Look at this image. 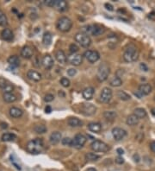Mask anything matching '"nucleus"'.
<instances>
[{
  "instance_id": "4be33fe9",
  "label": "nucleus",
  "mask_w": 155,
  "mask_h": 171,
  "mask_svg": "<svg viewBox=\"0 0 155 171\" xmlns=\"http://www.w3.org/2000/svg\"><path fill=\"white\" fill-rule=\"evenodd\" d=\"M67 3L65 0H55V4L54 7L56 10H58L60 12L66 11L67 10Z\"/></svg>"
},
{
  "instance_id": "1a4fd4ad",
  "label": "nucleus",
  "mask_w": 155,
  "mask_h": 171,
  "mask_svg": "<svg viewBox=\"0 0 155 171\" xmlns=\"http://www.w3.org/2000/svg\"><path fill=\"white\" fill-rule=\"evenodd\" d=\"M73 140V146L72 147H74V148H76L78 149H79L83 148L84 145L85 144V143L87 141V138L83 134L78 133L74 137V138Z\"/></svg>"
},
{
  "instance_id": "f3484780",
  "label": "nucleus",
  "mask_w": 155,
  "mask_h": 171,
  "mask_svg": "<svg viewBox=\"0 0 155 171\" xmlns=\"http://www.w3.org/2000/svg\"><path fill=\"white\" fill-rule=\"evenodd\" d=\"M60 140H62V136H61V133L59 131L53 132L49 137V141L51 144H53V145H56L57 144H59Z\"/></svg>"
},
{
  "instance_id": "2eb2a0df",
  "label": "nucleus",
  "mask_w": 155,
  "mask_h": 171,
  "mask_svg": "<svg viewBox=\"0 0 155 171\" xmlns=\"http://www.w3.org/2000/svg\"><path fill=\"white\" fill-rule=\"evenodd\" d=\"M152 90H153L152 87L149 84H147V83L140 85L139 86V88H138V92L142 96L143 95H148V94H150L151 92H152Z\"/></svg>"
},
{
  "instance_id": "7ed1b4c3",
  "label": "nucleus",
  "mask_w": 155,
  "mask_h": 171,
  "mask_svg": "<svg viewBox=\"0 0 155 171\" xmlns=\"http://www.w3.org/2000/svg\"><path fill=\"white\" fill-rule=\"evenodd\" d=\"M139 58V50L134 46H129L124 51L123 59L126 62H134L136 61Z\"/></svg>"
},
{
  "instance_id": "ddd939ff",
  "label": "nucleus",
  "mask_w": 155,
  "mask_h": 171,
  "mask_svg": "<svg viewBox=\"0 0 155 171\" xmlns=\"http://www.w3.org/2000/svg\"><path fill=\"white\" fill-rule=\"evenodd\" d=\"M0 88L4 93H12V91L14 89L13 86L9 81L4 80L3 78H0Z\"/></svg>"
},
{
  "instance_id": "de8ad7c7",
  "label": "nucleus",
  "mask_w": 155,
  "mask_h": 171,
  "mask_svg": "<svg viewBox=\"0 0 155 171\" xmlns=\"http://www.w3.org/2000/svg\"><path fill=\"white\" fill-rule=\"evenodd\" d=\"M140 68L141 70H143V71H145V72L148 71V68L147 67V65H146L145 63H140Z\"/></svg>"
},
{
  "instance_id": "49530a36",
  "label": "nucleus",
  "mask_w": 155,
  "mask_h": 171,
  "mask_svg": "<svg viewBox=\"0 0 155 171\" xmlns=\"http://www.w3.org/2000/svg\"><path fill=\"white\" fill-rule=\"evenodd\" d=\"M116 163H117V164H122L123 163H124V159L122 157V156H117L116 158Z\"/></svg>"
},
{
  "instance_id": "f03ea898",
  "label": "nucleus",
  "mask_w": 155,
  "mask_h": 171,
  "mask_svg": "<svg viewBox=\"0 0 155 171\" xmlns=\"http://www.w3.org/2000/svg\"><path fill=\"white\" fill-rule=\"evenodd\" d=\"M105 32V29L102 26L98 24H91L84 26L82 28V33H84L88 36H98L103 35Z\"/></svg>"
},
{
  "instance_id": "37998d69",
  "label": "nucleus",
  "mask_w": 155,
  "mask_h": 171,
  "mask_svg": "<svg viewBox=\"0 0 155 171\" xmlns=\"http://www.w3.org/2000/svg\"><path fill=\"white\" fill-rule=\"evenodd\" d=\"M44 3L48 6V7H54V4H55V0H45L44 1Z\"/></svg>"
},
{
  "instance_id": "20e7f679",
  "label": "nucleus",
  "mask_w": 155,
  "mask_h": 171,
  "mask_svg": "<svg viewBox=\"0 0 155 171\" xmlns=\"http://www.w3.org/2000/svg\"><path fill=\"white\" fill-rule=\"evenodd\" d=\"M56 26L61 32H68L73 27V22L67 17H62L58 20Z\"/></svg>"
},
{
  "instance_id": "09e8293b",
  "label": "nucleus",
  "mask_w": 155,
  "mask_h": 171,
  "mask_svg": "<svg viewBox=\"0 0 155 171\" xmlns=\"http://www.w3.org/2000/svg\"><path fill=\"white\" fill-rule=\"evenodd\" d=\"M133 158H134V160L135 163H139L140 160V156H139L138 154H134V155L133 156Z\"/></svg>"
},
{
  "instance_id": "f704fd0d",
  "label": "nucleus",
  "mask_w": 155,
  "mask_h": 171,
  "mask_svg": "<svg viewBox=\"0 0 155 171\" xmlns=\"http://www.w3.org/2000/svg\"><path fill=\"white\" fill-rule=\"evenodd\" d=\"M35 131L38 134H43L47 132V127L44 124H36L34 128Z\"/></svg>"
},
{
  "instance_id": "aec40b11",
  "label": "nucleus",
  "mask_w": 155,
  "mask_h": 171,
  "mask_svg": "<svg viewBox=\"0 0 155 171\" xmlns=\"http://www.w3.org/2000/svg\"><path fill=\"white\" fill-rule=\"evenodd\" d=\"M1 37L3 40L10 42L13 39L14 35H13V32L10 29H4L1 32Z\"/></svg>"
},
{
  "instance_id": "393cba45",
  "label": "nucleus",
  "mask_w": 155,
  "mask_h": 171,
  "mask_svg": "<svg viewBox=\"0 0 155 171\" xmlns=\"http://www.w3.org/2000/svg\"><path fill=\"white\" fill-rule=\"evenodd\" d=\"M88 129L94 133H99L102 131V125L99 123H90L88 124Z\"/></svg>"
},
{
  "instance_id": "79ce46f5",
  "label": "nucleus",
  "mask_w": 155,
  "mask_h": 171,
  "mask_svg": "<svg viewBox=\"0 0 155 171\" xmlns=\"http://www.w3.org/2000/svg\"><path fill=\"white\" fill-rule=\"evenodd\" d=\"M54 99V96L51 94H46L45 95V97H44V101L45 102H52L53 100Z\"/></svg>"
},
{
  "instance_id": "a19ab883",
  "label": "nucleus",
  "mask_w": 155,
  "mask_h": 171,
  "mask_svg": "<svg viewBox=\"0 0 155 171\" xmlns=\"http://www.w3.org/2000/svg\"><path fill=\"white\" fill-rule=\"evenodd\" d=\"M69 49H70V52L72 53V54H75V53H77L78 51V47L77 44H75V43H72L71 45H70V47H69Z\"/></svg>"
},
{
  "instance_id": "6e6552de",
  "label": "nucleus",
  "mask_w": 155,
  "mask_h": 171,
  "mask_svg": "<svg viewBox=\"0 0 155 171\" xmlns=\"http://www.w3.org/2000/svg\"><path fill=\"white\" fill-rule=\"evenodd\" d=\"M81 112L86 116L94 115L97 112V107L91 103H83L81 107Z\"/></svg>"
},
{
  "instance_id": "864d4df0",
  "label": "nucleus",
  "mask_w": 155,
  "mask_h": 171,
  "mask_svg": "<svg viewBox=\"0 0 155 171\" xmlns=\"http://www.w3.org/2000/svg\"><path fill=\"white\" fill-rule=\"evenodd\" d=\"M1 127H2L3 129H6V128L8 127V124H5V123H1Z\"/></svg>"
},
{
  "instance_id": "0eeeda50",
  "label": "nucleus",
  "mask_w": 155,
  "mask_h": 171,
  "mask_svg": "<svg viewBox=\"0 0 155 171\" xmlns=\"http://www.w3.org/2000/svg\"><path fill=\"white\" fill-rule=\"evenodd\" d=\"M91 149L95 152H107L109 149V146L100 140H95L91 144Z\"/></svg>"
},
{
  "instance_id": "c756f323",
  "label": "nucleus",
  "mask_w": 155,
  "mask_h": 171,
  "mask_svg": "<svg viewBox=\"0 0 155 171\" xmlns=\"http://www.w3.org/2000/svg\"><path fill=\"white\" fill-rule=\"evenodd\" d=\"M67 122L71 127H80L83 125V122L78 118H70Z\"/></svg>"
},
{
  "instance_id": "c03bdc74",
  "label": "nucleus",
  "mask_w": 155,
  "mask_h": 171,
  "mask_svg": "<svg viewBox=\"0 0 155 171\" xmlns=\"http://www.w3.org/2000/svg\"><path fill=\"white\" fill-rule=\"evenodd\" d=\"M76 73H77V70L74 69V68H70V69L67 70V74H68L69 76H71V77L74 76Z\"/></svg>"
},
{
  "instance_id": "6e6d98bb",
  "label": "nucleus",
  "mask_w": 155,
  "mask_h": 171,
  "mask_svg": "<svg viewBox=\"0 0 155 171\" xmlns=\"http://www.w3.org/2000/svg\"><path fill=\"white\" fill-rule=\"evenodd\" d=\"M152 113H153L154 115H155V108H153V109H152Z\"/></svg>"
},
{
  "instance_id": "7c9ffc66",
  "label": "nucleus",
  "mask_w": 155,
  "mask_h": 171,
  "mask_svg": "<svg viewBox=\"0 0 155 171\" xmlns=\"http://www.w3.org/2000/svg\"><path fill=\"white\" fill-rule=\"evenodd\" d=\"M52 35L50 32H45L43 34V37H42V43L45 46H49L52 43Z\"/></svg>"
},
{
  "instance_id": "58836bf2",
  "label": "nucleus",
  "mask_w": 155,
  "mask_h": 171,
  "mask_svg": "<svg viewBox=\"0 0 155 171\" xmlns=\"http://www.w3.org/2000/svg\"><path fill=\"white\" fill-rule=\"evenodd\" d=\"M73 139L70 137H64L61 140V143L65 146H73Z\"/></svg>"
},
{
  "instance_id": "72a5a7b5",
  "label": "nucleus",
  "mask_w": 155,
  "mask_h": 171,
  "mask_svg": "<svg viewBox=\"0 0 155 171\" xmlns=\"http://www.w3.org/2000/svg\"><path fill=\"white\" fill-rule=\"evenodd\" d=\"M122 80L119 77H115V78H113V79L110 80V82H109V85H110L111 87H118L122 86Z\"/></svg>"
},
{
  "instance_id": "dca6fc26",
  "label": "nucleus",
  "mask_w": 155,
  "mask_h": 171,
  "mask_svg": "<svg viewBox=\"0 0 155 171\" xmlns=\"http://www.w3.org/2000/svg\"><path fill=\"white\" fill-rule=\"evenodd\" d=\"M42 65L45 68L50 69L53 66V59L50 54H45L42 58Z\"/></svg>"
},
{
  "instance_id": "a18cd8bd",
  "label": "nucleus",
  "mask_w": 155,
  "mask_h": 171,
  "mask_svg": "<svg viewBox=\"0 0 155 171\" xmlns=\"http://www.w3.org/2000/svg\"><path fill=\"white\" fill-rule=\"evenodd\" d=\"M104 6H105L106 10H109V11H113V10H114V7H113V5H112V4H110V3H106L104 4Z\"/></svg>"
},
{
  "instance_id": "ea45409f",
  "label": "nucleus",
  "mask_w": 155,
  "mask_h": 171,
  "mask_svg": "<svg viewBox=\"0 0 155 171\" xmlns=\"http://www.w3.org/2000/svg\"><path fill=\"white\" fill-rule=\"evenodd\" d=\"M60 82L61 86L64 87H68L70 86V80L67 78H66V77L61 78V80H60Z\"/></svg>"
},
{
  "instance_id": "8fccbe9b",
  "label": "nucleus",
  "mask_w": 155,
  "mask_h": 171,
  "mask_svg": "<svg viewBox=\"0 0 155 171\" xmlns=\"http://www.w3.org/2000/svg\"><path fill=\"white\" fill-rule=\"evenodd\" d=\"M52 112V107L50 105H47L46 108H45V112L46 113H51Z\"/></svg>"
},
{
  "instance_id": "f8f14e48",
  "label": "nucleus",
  "mask_w": 155,
  "mask_h": 171,
  "mask_svg": "<svg viewBox=\"0 0 155 171\" xmlns=\"http://www.w3.org/2000/svg\"><path fill=\"white\" fill-rule=\"evenodd\" d=\"M113 96L112 90L109 87H103L100 94V99L103 103H109Z\"/></svg>"
},
{
  "instance_id": "412c9836",
  "label": "nucleus",
  "mask_w": 155,
  "mask_h": 171,
  "mask_svg": "<svg viewBox=\"0 0 155 171\" xmlns=\"http://www.w3.org/2000/svg\"><path fill=\"white\" fill-rule=\"evenodd\" d=\"M55 59L57 60L58 62L61 63V64H65L67 61L66 55L65 54V52L63 50H57L55 53Z\"/></svg>"
},
{
  "instance_id": "a878e982",
  "label": "nucleus",
  "mask_w": 155,
  "mask_h": 171,
  "mask_svg": "<svg viewBox=\"0 0 155 171\" xmlns=\"http://www.w3.org/2000/svg\"><path fill=\"white\" fill-rule=\"evenodd\" d=\"M139 121H140V119L137 116H135L134 114H131L128 117L126 123L129 126H135L139 124Z\"/></svg>"
},
{
  "instance_id": "4468645a",
  "label": "nucleus",
  "mask_w": 155,
  "mask_h": 171,
  "mask_svg": "<svg viewBox=\"0 0 155 171\" xmlns=\"http://www.w3.org/2000/svg\"><path fill=\"white\" fill-rule=\"evenodd\" d=\"M68 61L73 65V66H79L83 62V56L81 54H72L68 57Z\"/></svg>"
},
{
  "instance_id": "f257e3e1",
  "label": "nucleus",
  "mask_w": 155,
  "mask_h": 171,
  "mask_svg": "<svg viewBox=\"0 0 155 171\" xmlns=\"http://www.w3.org/2000/svg\"><path fill=\"white\" fill-rule=\"evenodd\" d=\"M44 148V143L42 138H35L34 140L29 141L27 144L26 149L31 154H40Z\"/></svg>"
},
{
  "instance_id": "bb28decb",
  "label": "nucleus",
  "mask_w": 155,
  "mask_h": 171,
  "mask_svg": "<svg viewBox=\"0 0 155 171\" xmlns=\"http://www.w3.org/2000/svg\"><path fill=\"white\" fill-rule=\"evenodd\" d=\"M7 61H8V63L10 66H12L14 68H17L20 65V59L17 55H11V56H10L8 58Z\"/></svg>"
},
{
  "instance_id": "3c124183",
  "label": "nucleus",
  "mask_w": 155,
  "mask_h": 171,
  "mask_svg": "<svg viewBox=\"0 0 155 171\" xmlns=\"http://www.w3.org/2000/svg\"><path fill=\"white\" fill-rule=\"evenodd\" d=\"M150 149H151V150L155 153V142H152L151 144H150Z\"/></svg>"
},
{
  "instance_id": "9d476101",
  "label": "nucleus",
  "mask_w": 155,
  "mask_h": 171,
  "mask_svg": "<svg viewBox=\"0 0 155 171\" xmlns=\"http://www.w3.org/2000/svg\"><path fill=\"white\" fill-rule=\"evenodd\" d=\"M84 56L91 63H95L100 59V54L98 51L95 50H87L84 53Z\"/></svg>"
},
{
  "instance_id": "e433bc0d",
  "label": "nucleus",
  "mask_w": 155,
  "mask_h": 171,
  "mask_svg": "<svg viewBox=\"0 0 155 171\" xmlns=\"http://www.w3.org/2000/svg\"><path fill=\"white\" fill-rule=\"evenodd\" d=\"M85 158L88 161H97L98 159L100 158V156H98L95 153H87L85 155Z\"/></svg>"
},
{
  "instance_id": "4c0bfd02",
  "label": "nucleus",
  "mask_w": 155,
  "mask_h": 171,
  "mask_svg": "<svg viewBox=\"0 0 155 171\" xmlns=\"http://www.w3.org/2000/svg\"><path fill=\"white\" fill-rule=\"evenodd\" d=\"M8 24V20H7V17L5 16V14L0 10V26H5Z\"/></svg>"
},
{
  "instance_id": "6ab92c4d",
  "label": "nucleus",
  "mask_w": 155,
  "mask_h": 171,
  "mask_svg": "<svg viewBox=\"0 0 155 171\" xmlns=\"http://www.w3.org/2000/svg\"><path fill=\"white\" fill-rule=\"evenodd\" d=\"M94 88L92 87H88L86 88H84L82 92V95H83V98L86 100H90L93 97V94H94Z\"/></svg>"
},
{
  "instance_id": "39448f33",
  "label": "nucleus",
  "mask_w": 155,
  "mask_h": 171,
  "mask_svg": "<svg viewBox=\"0 0 155 171\" xmlns=\"http://www.w3.org/2000/svg\"><path fill=\"white\" fill-rule=\"evenodd\" d=\"M109 73H110V69H109V65L106 64V63H102V64L99 65V67H98V68L97 79H98L100 82L105 81V80L108 79Z\"/></svg>"
},
{
  "instance_id": "9b49d317",
  "label": "nucleus",
  "mask_w": 155,
  "mask_h": 171,
  "mask_svg": "<svg viewBox=\"0 0 155 171\" xmlns=\"http://www.w3.org/2000/svg\"><path fill=\"white\" fill-rule=\"evenodd\" d=\"M112 136H113L115 140L120 141V140H122L127 136V131L122 128L115 127L112 130Z\"/></svg>"
},
{
  "instance_id": "5701e85b",
  "label": "nucleus",
  "mask_w": 155,
  "mask_h": 171,
  "mask_svg": "<svg viewBox=\"0 0 155 171\" xmlns=\"http://www.w3.org/2000/svg\"><path fill=\"white\" fill-rule=\"evenodd\" d=\"M33 49L30 47V46H28L26 45L24 46L22 50H21V55L24 57V58H27V59H29L33 56Z\"/></svg>"
},
{
  "instance_id": "473e14b6",
  "label": "nucleus",
  "mask_w": 155,
  "mask_h": 171,
  "mask_svg": "<svg viewBox=\"0 0 155 171\" xmlns=\"http://www.w3.org/2000/svg\"><path fill=\"white\" fill-rule=\"evenodd\" d=\"M116 112H114V111H106V112H104V113H103V117L107 119V120H110V121H112V120H114L116 118Z\"/></svg>"
},
{
  "instance_id": "423d86ee",
  "label": "nucleus",
  "mask_w": 155,
  "mask_h": 171,
  "mask_svg": "<svg viewBox=\"0 0 155 171\" xmlns=\"http://www.w3.org/2000/svg\"><path fill=\"white\" fill-rule=\"evenodd\" d=\"M75 41L78 43L81 47L83 48H88L91 44V37L84 34V33H77L75 35Z\"/></svg>"
},
{
  "instance_id": "cd10ccee",
  "label": "nucleus",
  "mask_w": 155,
  "mask_h": 171,
  "mask_svg": "<svg viewBox=\"0 0 155 171\" xmlns=\"http://www.w3.org/2000/svg\"><path fill=\"white\" fill-rule=\"evenodd\" d=\"M3 100L7 103H12L17 99V96L13 93H3Z\"/></svg>"
},
{
  "instance_id": "5fc2aeb1",
  "label": "nucleus",
  "mask_w": 155,
  "mask_h": 171,
  "mask_svg": "<svg viewBox=\"0 0 155 171\" xmlns=\"http://www.w3.org/2000/svg\"><path fill=\"white\" fill-rule=\"evenodd\" d=\"M85 171H98L95 168H89V169H87Z\"/></svg>"
},
{
  "instance_id": "2f4dec72",
  "label": "nucleus",
  "mask_w": 155,
  "mask_h": 171,
  "mask_svg": "<svg viewBox=\"0 0 155 171\" xmlns=\"http://www.w3.org/2000/svg\"><path fill=\"white\" fill-rule=\"evenodd\" d=\"M134 114L135 116H137L140 119H145V118L147 117V115L146 110L143 109V108H136V109L134 111Z\"/></svg>"
},
{
  "instance_id": "c85d7f7f",
  "label": "nucleus",
  "mask_w": 155,
  "mask_h": 171,
  "mask_svg": "<svg viewBox=\"0 0 155 171\" xmlns=\"http://www.w3.org/2000/svg\"><path fill=\"white\" fill-rule=\"evenodd\" d=\"M16 138H17V136L14 133H10V132L3 133L1 137L3 142H11V141H14Z\"/></svg>"
},
{
  "instance_id": "a211bd4d",
  "label": "nucleus",
  "mask_w": 155,
  "mask_h": 171,
  "mask_svg": "<svg viewBox=\"0 0 155 171\" xmlns=\"http://www.w3.org/2000/svg\"><path fill=\"white\" fill-rule=\"evenodd\" d=\"M27 77L33 80V81H40L42 80V74L40 73H38L37 71H35V70H28V73H27Z\"/></svg>"
},
{
  "instance_id": "c9c22d12",
  "label": "nucleus",
  "mask_w": 155,
  "mask_h": 171,
  "mask_svg": "<svg viewBox=\"0 0 155 171\" xmlns=\"http://www.w3.org/2000/svg\"><path fill=\"white\" fill-rule=\"evenodd\" d=\"M117 96L120 99H122L123 101H127V100H129L131 98V96L122 90H120V91L117 92Z\"/></svg>"
},
{
  "instance_id": "b1692460",
  "label": "nucleus",
  "mask_w": 155,
  "mask_h": 171,
  "mask_svg": "<svg viewBox=\"0 0 155 171\" xmlns=\"http://www.w3.org/2000/svg\"><path fill=\"white\" fill-rule=\"evenodd\" d=\"M9 113L10 115V117L14 118V119H18L20 117L23 116V111L20 109V108H17V107H11L10 110H9Z\"/></svg>"
},
{
  "instance_id": "603ef678",
  "label": "nucleus",
  "mask_w": 155,
  "mask_h": 171,
  "mask_svg": "<svg viewBox=\"0 0 155 171\" xmlns=\"http://www.w3.org/2000/svg\"><path fill=\"white\" fill-rule=\"evenodd\" d=\"M116 151H117V153L121 156V155H123V153H124V150L122 149H121V148H118L117 149H116Z\"/></svg>"
}]
</instances>
